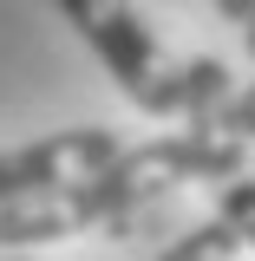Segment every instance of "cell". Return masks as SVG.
Returning <instances> with one entry per match:
<instances>
[{
	"instance_id": "1",
	"label": "cell",
	"mask_w": 255,
	"mask_h": 261,
	"mask_svg": "<svg viewBox=\"0 0 255 261\" xmlns=\"http://www.w3.org/2000/svg\"><path fill=\"white\" fill-rule=\"evenodd\" d=\"M53 7L144 118H203L236 92L223 59H177L131 0H53Z\"/></svg>"
},
{
	"instance_id": "2",
	"label": "cell",
	"mask_w": 255,
	"mask_h": 261,
	"mask_svg": "<svg viewBox=\"0 0 255 261\" xmlns=\"http://www.w3.org/2000/svg\"><path fill=\"white\" fill-rule=\"evenodd\" d=\"M118 150H125V137L111 124H72V130H46V137H33V144H7V150H0V202L85 183V176L105 170Z\"/></svg>"
},
{
	"instance_id": "3",
	"label": "cell",
	"mask_w": 255,
	"mask_h": 261,
	"mask_svg": "<svg viewBox=\"0 0 255 261\" xmlns=\"http://www.w3.org/2000/svg\"><path fill=\"white\" fill-rule=\"evenodd\" d=\"M242 228L229 222V216H210V222H196L190 235H177L157 261H242Z\"/></svg>"
},
{
	"instance_id": "4",
	"label": "cell",
	"mask_w": 255,
	"mask_h": 261,
	"mask_svg": "<svg viewBox=\"0 0 255 261\" xmlns=\"http://www.w3.org/2000/svg\"><path fill=\"white\" fill-rule=\"evenodd\" d=\"M216 216H229V222L242 228V242L255 248V176L249 170H236V176L216 183Z\"/></svg>"
},
{
	"instance_id": "5",
	"label": "cell",
	"mask_w": 255,
	"mask_h": 261,
	"mask_svg": "<svg viewBox=\"0 0 255 261\" xmlns=\"http://www.w3.org/2000/svg\"><path fill=\"white\" fill-rule=\"evenodd\" d=\"M210 118H216V124H223L229 137L242 144V150H255V79H249V85H242V92H229L223 105L210 111Z\"/></svg>"
},
{
	"instance_id": "6",
	"label": "cell",
	"mask_w": 255,
	"mask_h": 261,
	"mask_svg": "<svg viewBox=\"0 0 255 261\" xmlns=\"http://www.w3.org/2000/svg\"><path fill=\"white\" fill-rule=\"evenodd\" d=\"M249 7H255V0H216V13H223L229 27H242V20H249Z\"/></svg>"
},
{
	"instance_id": "7",
	"label": "cell",
	"mask_w": 255,
	"mask_h": 261,
	"mask_svg": "<svg viewBox=\"0 0 255 261\" xmlns=\"http://www.w3.org/2000/svg\"><path fill=\"white\" fill-rule=\"evenodd\" d=\"M242 46H249V59H255V7H249V20H242Z\"/></svg>"
}]
</instances>
